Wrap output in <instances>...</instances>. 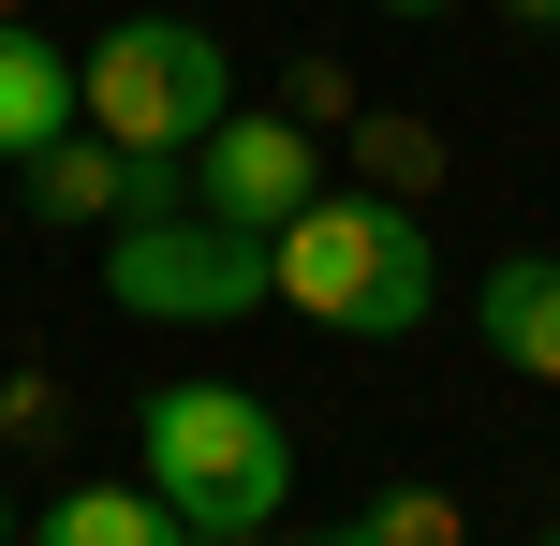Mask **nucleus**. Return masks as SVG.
<instances>
[{"instance_id": "obj_15", "label": "nucleus", "mask_w": 560, "mask_h": 546, "mask_svg": "<svg viewBox=\"0 0 560 546\" xmlns=\"http://www.w3.org/2000/svg\"><path fill=\"white\" fill-rule=\"evenodd\" d=\"M325 546H339V532H325Z\"/></svg>"}, {"instance_id": "obj_12", "label": "nucleus", "mask_w": 560, "mask_h": 546, "mask_svg": "<svg viewBox=\"0 0 560 546\" xmlns=\"http://www.w3.org/2000/svg\"><path fill=\"white\" fill-rule=\"evenodd\" d=\"M384 15H457V0H384Z\"/></svg>"}, {"instance_id": "obj_8", "label": "nucleus", "mask_w": 560, "mask_h": 546, "mask_svg": "<svg viewBox=\"0 0 560 546\" xmlns=\"http://www.w3.org/2000/svg\"><path fill=\"white\" fill-rule=\"evenodd\" d=\"M30 546H192V532H177V502L148 488V473H133V488L89 473V488H59L45 518H30Z\"/></svg>"}, {"instance_id": "obj_3", "label": "nucleus", "mask_w": 560, "mask_h": 546, "mask_svg": "<svg viewBox=\"0 0 560 546\" xmlns=\"http://www.w3.org/2000/svg\"><path fill=\"white\" fill-rule=\"evenodd\" d=\"M74 104H89L104 148H177V163H192L236 118V59H222V30H192V15H118L104 45L74 59Z\"/></svg>"}, {"instance_id": "obj_10", "label": "nucleus", "mask_w": 560, "mask_h": 546, "mask_svg": "<svg viewBox=\"0 0 560 546\" xmlns=\"http://www.w3.org/2000/svg\"><path fill=\"white\" fill-rule=\"evenodd\" d=\"M339 546H472V518H457L443 488H384V502H354Z\"/></svg>"}, {"instance_id": "obj_2", "label": "nucleus", "mask_w": 560, "mask_h": 546, "mask_svg": "<svg viewBox=\"0 0 560 546\" xmlns=\"http://www.w3.org/2000/svg\"><path fill=\"white\" fill-rule=\"evenodd\" d=\"M266 281L339 340H398V325H428V222L398 193H310L266 236Z\"/></svg>"}, {"instance_id": "obj_13", "label": "nucleus", "mask_w": 560, "mask_h": 546, "mask_svg": "<svg viewBox=\"0 0 560 546\" xmlns=\"http://www.w3.org/2000/svg\"><path fill=\"white\" fill-rule=\"evenodd\" d=\"M0 546H15V502H0Z\"/></svg>"}, {"instance_id": "obj_4", "label": "nucleus", "mask_w": 560, "mask_h": 546, "mask_svg": "<svg viewBox=\"0 0 560 546\" xmlns=\"http://www.w3.org/2000/svg\"><path fill=\"white\" fill-rule=\"evenodd\" d=\"M104 295L133 325H236V311H266V236H236V222H207V207H163V222H118L104 236Z\"/></svg>"}, {"instance_id": "obj_16", "label": "nucleus", "mask_w": 560, "mask_h": 546, "mask_svg": "<svg viewBox=\"0 0 560 546\" xmlns=\"http://www.w3.org/2000/svg\"><path fill=\"white\" fill-rule=\"evenodd\" d=\"M546 546H560V532H546Z\"/></svg>"}, {"instance_id": "obj_1", "label": "nucleus", "mask_w": 560, "mask_h": 546, "mask_svg": "<svg viewBox=\"0 0 560 546\" xmlns=\"http://www.w3.org/2000/svg\"><path fill=\"white\" fill-rule=\"evenodd\" d=\"M133 473L177 502V532H280L295 502V429L252 399V384H148L133 414Z\"/></svg>"}, {"instance_id": "obj_5", "label": "nucleus", "mask_w": 560, "mask_h": 546, "mask_svg": "<svg viewBox=\"0 0 560 546\" xmlns=\"http://www.w3.org/2000/svg\"><path fill=\"white\" fill-rule=\"evenodd\" d=\"M310 193H325V148H310V118H252V104H236L222 133L192 148V207H207V222H236V236H280Z\"/></svg>"}, {"instance_id": "obj_14", "label": "nucleus", "mask_w": 560, "mask_h": 546, "mask_svg": "<svg viewBox=\"0 0 560 546\" xmlns=\"http://www.w3.org/2000/svg\"><path fill=\"white\" fill-rule=\"evenodd\" d=\"M0 15H30V0H0Z\"/></svg>"}, {"instance_id": "obj_6", "label": "nucleus", "mask_w": 560, "mask_h": 546, "mask_svg": "<svg viewBox=\"0 0 560 546\" xmlns=\"http://www.w3.org/2000/svg\"><path fill=\"white\" fill-rule=\"evenodd\" d=\"M59 133H89V104H74V59H59L30 15H0V163H45Z\"/></svg>"}, {"instance_id": "obj_11", "label": "nucleus", "mask_w": 560, "mask_h": 546, "mask_svg": "<svg viewBox=\"0 0 560 546\" xmlns=\"http://www.w3.org/2000/svg\"><path fill=\"white\" fill-rule=\"evenodd\" d=\"M502 15H532V30H560V0H502Z\"/></svg>"}, {"instance_id": "obj_9", "label": "nucleus", "mask_w": 560, "mask_h": 546, "mask_svg": "<svg viewBox=\"0 0 560 546\" xmlns=\"http://www.w3.org/2000/svg\"><path fill=\"white\" fill-rule=\"evenodd\" d=\"M15 177H30L45 222H118V148H104V133H59L45 163H15Z\"/></svg>"}, {"instance_id": "obj_7", "label": "nucleus", "mask_w": 560, "mask_h": 546, "mask_svg": "<svg viewBox=\"0 0 560 546\" xmlns=\"http://www.w3.org/2000/svg\"><path fill=\"white\" fill-rule=\"evenodd\" d=\"M472 325H487V355H502V370L560 384V252H502V266L472 281Z\"/></svg>"}]
</instances>
